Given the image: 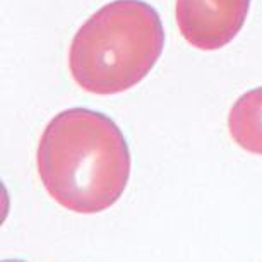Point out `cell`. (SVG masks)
I'll use <instances>...</instances> for the list:
<instances>
[{"label": "cell", "instance_id": "1", "mask_svg": "<svg viewBox=\"0 0 262 262\" xmlns=\"http://www.w3.org/2000/svg\"><path fill=\"white\" fill-rule=\"evenodd\" d=\"M36 166L48 195L79 214L106 211L130 179V151L118 125L88 108L60 112L45 127Z\"/></svg>", "mask_w": 262, "mask_h": 262}, {"label": "cell", "instance_id": "2", "mask_svg": "<svg viewBox=\"0 0 262 262\" xmlns=\"http://www.w3.org/2000/svg\"><path fill=\"white\" fill-rule=\"evenodd\" d=\"M165 47L161 19L142 0H113L79 28L69 69L84 91L112 96L139 84Z\"/></svg>", "mask_w": 262, "mask_h": 262}, {"label": "cell", "instance_id": "3", "mask_svg": "<svg viewBox=\"0 0 262 262\" xmlns=\"http://www.w3.org/2000/svg\"><path fill=\"white\" fill-rule=\"evenodd\" d=\"M250 0H177L180 34L197 50L226 47L244 28Z\"/></svg>", "mask_w": 262, "mask_h": 262}, {"label": "cell", "instance_id": "4", "mask_svg": "<svg viewBox=\"0 0 262 262\" xmlns=\"http://www.w3.org/2000/svg\"><path fill=\"white\" fill-rule=\"evenodd\" d=\"M228 130L242 149L262 156V86L247 91L233 103Z\"/></svg>", "mask_w": 262, "mask_h": 262}, {"label": "cell", "instance_id": "5", "mask_svg": "<svg viewBox=\"0 0 262 262\" xmlns=\"http://www.w3.org/2000/svg\"><path fill=\"white\" fill-rule=\"evenodd\" d=\"M4 262H21V260H4Z\"/></svg>", "mask_w": 262, "mask_h": 262}]
</instances>
